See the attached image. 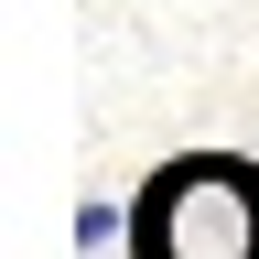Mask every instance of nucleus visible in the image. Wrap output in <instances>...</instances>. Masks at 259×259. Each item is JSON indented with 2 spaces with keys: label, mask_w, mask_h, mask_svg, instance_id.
Returning <instances> with one entry per match:
<instances>
[{
  "label": "nucleus",
  "mask_w": 259,
  "mask_h": 259,
  "mask_svg": "<svg viewBox=\"0 0 259 259\" xmlns=\"http://www.w3.org/2000/svg\"><path fill=\"white\" fill-rule=\"evenodd\" d=\"M119 227H130V216H119V205H76V248H87V259H97V248H108V238H119Z\"/></svg>",
  "instance_id": "obj_2"
},
{
  "label": "nucleus",
  "mask_w": 259,
  "mask_h": 259,
  "mask_svg": "<svg viewBox=\"0 0 259 259\" xmlns=\"http://www.w3.org/2000/svg\"><path fill=\"white\" fill-rule=\"evenodd\" d=\"M141 259H259V162L238 151H184L162 162L130 205Z\"/></svg>",
  "instance_id": "obj_1"
}]
</instances>
